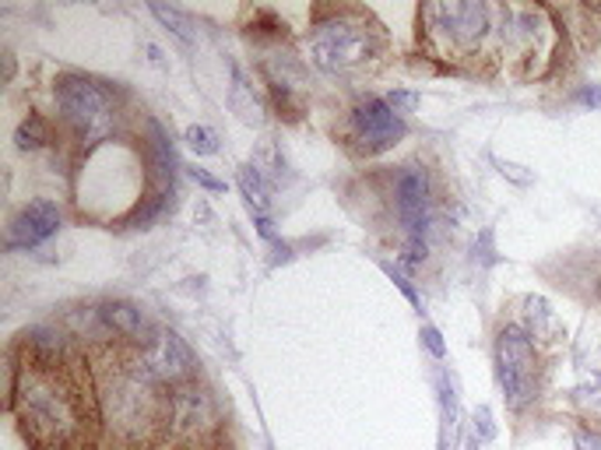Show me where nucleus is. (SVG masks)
Masks as SVG:
<instances>
[{
	"label": "nucleus",
	"instance_id": "nucleus-1",
	"mask_svg": "<svg viewBox=\"0 0 601 450\" xmlns=\"http://www.w3.org/2000/svg\"><path fill=\"white\" fill-rule=\"evenodd\" d=\"M8 408L32 450H95L103 437L95 369L85 352L53 331L22 335Z\"/></svg>",
	"mask_w": 601,
	"mask_h": 450
},
{
	"label": "nucleus",
	"instance_id": "nucleus-2",
	"mask_svg": "<svg viewBox=\"0 0 601 450\" xmlns=\"http://www.w3.org/2000/svg\"><path fill=\"white\" fill-rule=\"evenodd\" d=\"M95 387H99L103 433L116 450L169 447V398L172 390L155 380L141 352L124 342H106L92 352Z\"/></svg>",
	"mask_w": 601,
	"mask_h": 450
},
{
	"label": "nucleus",
	"instance_id": "nucleus-3",
	"mask_svg": "<svg viewBox=\"0 0 601 450\" xmlns=\"http://www.w3.org/2000/svg\"><path fill=\"white\" fill-rule=\"evenodd\" d=\"M419 43L454 71L493 74L496 64H507V4H475V0L422 4Z\"/></svg>",
	"mask_w": 601,
	"mask_h": 450
},
{
	"label": "nucleus",
	"instance_id": "nucleus-4",
	"mask_svg": "<svg viewBox=\"0 0 601 450\" xmlns=\"http://www.w3.org/2000/svg\"><path fill=\"white\" fill-rule=\"evenodd\" d=\"M387 50L383 25L366 8H320L309 29V61L324 74H352Z\"/></svg>",
	"mask_w": 601,
	"mask_h": 450
},
{
	"label": "nucleus",
	"instance_id": "nucleus-5",
	"mask_svg": "<svg viewBox=\"0 0 601 450\" xmlns=\"http://www.w3.org/2000/svg\"><path fill=\"white\" fill-rule=\"evenodd\" d=\"M559 46H563V29L549 8H517L507 4V64L517 77H546L556 67Z\"/></svg>",
	"mask_w": 601,
	"mask_h": 450
},
{
	"label": "nucleus",
	"instance_id": "nucleus-6",
	"mask_svg": "<svg viewBox=\"0 0 601 450\" xmlns=\"http://www.w3.org/2000/svg\"><path fill=\"white\" fill-rule=\"evenodd\" d=\"M53 100L61 124L82 148H99L103 142H109L116 109L113 95L99 82H92L85 74H61L53 85Z\"/></svg>",
	"mask_w": 601,
	"mask_h": 450
},
{
	"label": "nucleus",
	"instance_id": "nucleus-7",
	"mask_svg": "<svg viewBox=\"0 0 601 450\" xmlns=\"http://www.w3.org/2000/svg\"><path fill=\"white\" fill-rule=\"evenodd\" d=\"M496 377L503 387V401L510 412H528L541 395L546 366H541L538 342L517 321L496 331Z\"/></svg>",
	"mask_w": 601,
	"mask_h": 450
},
{
	"label": "nucleus",
	"instance_id": "nucleus-8",
	"mask_svg": "<svg viewBox=\"0 0 601 450\" xmlns=\"http://www.w3.org/2000/svg\"><path fill=\"white\" fill-rule=\"evenodd\" d=\"M219 433V408L211 390L198 380L172 387L169 398V443L180 450H204V443Z\"/></svg>",
	"mask_w": 601,
	"mask_h": 450
},
{
	"label": "nucleus",
	"instance_id": "nucleus-9",
	"mask_svg": "<svg viewBox=\"0 0 601 450\" xmlns=\"http://www.w3.org/2000/svg\"><path fill=\"white\" fill-rule=\"evenodd\" d=\"M404 116H398L387 100H370L356 103L348 109V121L341 127V138H345V148L352 155H362V159H370V155H380L387 148H394L401 138H404Z\"/></svg>",
	"mask_w": 601,
	"mask_h": 450
},
{
	"label": "nucleus",
	"instance_id": "nucleus-10",
	"mask_svg": "<svg viewBox=\"0 0 601 450\" xmlns=\"http://www.w3.org/2000/svg\"><path fill=\"white\" fill-rule=\"evenodd\" d=\"M394 214L409 232L412 253H425V232L433 222V184L422 166H401L394 176Z\"/></svg>",
	"mask_w": 601,
	"mask_h": 450
},
{
	"label": "nucleus",
	"instance_id": "nucleus-11",
	"mask_svg": "<svg viewBox=\"0 0 601 450\" xmlns=\"http://www.w3.org/2000/svg\"><path fill=\"white\" fill-rule=\"evenodd\" d=\"M138 352H141V363H145L148 374L159 384H166L169 390L198 380V359H193V352L187 348V342L177 335V331L155 327L151 342L141 345Z\"/></svg>",
	"mask_w": 601,
	"mask_h": 450
},
{
	"label": "nucleus",
	"instance_id": "nucleus-12",
	"mask_svg": "<svg viewBox=\"0 0 601 450\" xmlns=\"http://www.w3.org/2000/svg\"><path fill=\"white\" fill-rule=\"evenodd\" d=\"M61 229V208L53 201H32L8 222V250H32Z\"/></svg>",
	"mask_w": 601,
	"mask_h": 450
},
{
	"label": "nucleus",
	"instance_id": "nucleus-13",
	"mask_svg": "<svg viewBox=\"0 0 601 450\" xmlns=\"http://www.w3.org/2000/svg\"><path fill=\"white\" fill-rule=\"evenodd\" d=\"M520 306H525V313H520V327L528 331V335L541 345H552V342H559V335H563V327H559V317H556V310L541 300V296H525L520 300Z\"/></svg>",
	"mask_w": 601,
	"mask_h": 450
},
{
	"label": "nucleus",
	"instance_id": "nucleus-14",
	"mask_svg": "<svg viewBox=\"0 0 601 450\" xmlns=\"http://www.w3.org/2000/svg\"><path fill=\"white\" fill-rule=\"evenodd\" d=\"M240 190H243L250 211H254V214H267V208H271V190H267V180H264L261 166H240Z\"/></svg>",
	"mask_w": 601,
	"mask_h": 450
},
{
	"label": "nucleus",
	"instance_id": "nucleus-15",
	"mask_svg": "<svg viewBox=\"0 0 601 450\" xmlns=\"http://www.w3.org/2000/svg\"><path fill=\"white\" fill-rule=\"evenodd\" d=\"M232 109H236L240 121H246V124H264V106L257 103V95L246 85L240 67H232Z\"/></svg>",
	"mask_w": 601,
	"mask_h": 450
},
{
	"label": "nucleus",
	"instance_id": "nucleus-16",
	"mask_svg": "<svg viewBox=\"0 0 601 450\" xmlns=\"http://www.w3.org/2000/svg\"><path fill=\"white\" fill-rule=\"evenodd\" d=\"M155 18H159V22L172 32V35H177L180 39V43L183 46H193V43H198V32H193V22H190V18L180 11V8H166V4H151L148 8Z\"/></svg>",
	"mask_w": 601,
	"mask_h": 450
},
{
	"label": "nucleus",
	"instance_id": "nucleus-17",
	"mask_svg": "<svg viewBox=\"0 0 601 450\" xmlns=\"http://www.w3.org/2000/svg\"><path fill=\"white\" fill-rule=\"evenodd\" d=\"M14 142H18V148H22V151H39V148L50 142V124L39 113H29L25 121L18 124Z\"/></svg>",
	"mask_w": 601,
	"mask_h": 450
},
{
	"label": "nucleus",
	"instance_id": "nucleus-18",
	"mask_svg": "<svg viewBox=\"0 0 601 450\" xmlns=\"http://www.w3.org/2000/svg\"><path fill=\"white\" fill-rule=\"evenodd\" d=\"M183 142H187V148H190V151H198V155H211V151H219V138H215V130H208V127H187Z\"/></svg>",
	"mask_w": 601,
	"mask_h": 450
},
{
	"label": "nucleus",
	"instance_id": "nucleus-19",
	"mask_svg": "<svg viewBox=\"0 0 601 450\" xmlns=\"http://www.w3.org/2000/svg\"><path fill=\"white\" fill-rule=\"evenodd\" d=\"M254 35H271V39H285L288 32V25L282 22V18H275V14H271V11H254Z\"/></svg>",
	"mask_w": 601,
	"mask_h": 450
},
{
	"label": "nucleus",
	"instance_id": "nucleus-20",
	"mask_svg": "<svg viewBox=\"0 0 601 450\" xmlns=\"http://www.w3.org/2000/svg\"><path fill=\"white\" fill-rule=\"evenodd\" d=\"M387 106H391L398 116H409L419 106V95L415 92H391V95H387Z\"/></svg>",
	"mask_w": 601,
	"mask_h": 450
},
{
	"label": "nucleus",
	"instance_id": "nucleus-21",
	"mask_svg": "<svg viewBox=\"0 0 601 450\" xmlns=\"http://www.w3.org/2000/svg\"><path fill=\"white\" fill-rule=\"evenodd\" d=\"M573 447L577 450H601V433H594V429H577Z\"/></svg>",
	"mask_w": 601,
	"mask_h": 450
},
{
	"label": "nucleus",
	"instance_id": "nucleus-22",
	"mask_svg": "<svg viewBox=\"0 0 601 450\" xmlns=\"http://www.w3.org/2000/svg\"><path fill=\"white\" fill-rule=\"evenodd\" d=\"M422 342H425V348H430L436 359H443V352H447V348H443V338H440L436 327H422Z\"/></svg>",
	"mask_w": 601,
	"mask_h": 450
},
{
	"label": "nucleus",
	"instance_id": "nucleus-23",
	"mask_svg": "<svg viewBox=\"0 0 601 450\" xmlns=\"http://www.w3.org/2000/svg\"><path fill=\"white\" fill-rule=\"evenodd\" d=\"M475 433L482 440H493V419H489V408H478V416H475Z\"/></svg>",
	"mask_w": 601,
	"mask_h": 450
},
{
	"label": "nucleus",
	"instance_id": "nucleus-24",
	"mask_svg": "<svg viewBox=\"0 0 601 450\" xmlns=\"http://www.w3.org/2000/svg\"><path fill=\"white\" fill-rule=\"evenodd\" d=\"M190 176H193V184H201V187H208V190H225V184L222 180H215L211 172H204V169H190Z\"/></svg>",
	"mask_w": 601,
	"mask_h": 450
},
{
	"label": "nucleus",
	"instance_id": "nucleus-25",
	"mask_svg": "<svg viewBox=\"0 0 601 450\" xmlns=\"http://www.w3.org/2000/svg\"><path fill=\"white\" fill-rule=\"evenodd\" d=\"M577 103H580V106L598 109V106H601V88H584V92L577 95Z\"/></svg>",
	"mask_w": 601,
	"mask_h": 450
},
{
	"label": "nucleus",
	"instance_id": "nucleus-26",
	"mask_svg": "<svg viewBox=\"0 0 601 450\" xmlns=\"http://www.w3.org/2000/svg\"><path fill=\"white\" fill-rule=\"evenodd\" d=\"M594 374H601V345H598V369H594Z\"/></svg>",
	"mask_w": 601,
	"mask_h": 450
},
{
	"label": "nucleus",
	"instance_id": "nucleus-27",
	"mask_svg": "<svg viewBox=\"0 0 601 450\" xmlns=\"http://www.w3.org/2000/svg\"><path fill=\"white\" fill-rule=\"evenodd\" d=\"M591 14L598 18V22H601V8H591Z\"/></svg>",
	"mask_w": 601,
	"mask_h": 450
}]
</instances>
